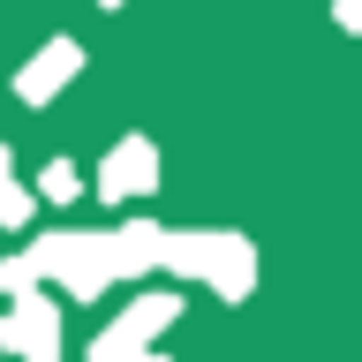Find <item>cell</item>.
<instances>
[{"instance_id":"15","label":"cell","mask_w":362,"mask_h":362,"mask_svg":"<svg viewBox=\"0 0 362 362\" xmlns=\"http://www.w3.org/2000/svg\"><path fill=\"white\" fill-rule=\"evenodd\" d=\"M98 8H129V0H98Z\"/></svg>"},{"instance_id":"4","label":"cell","mask_w":362,"mask_h":362,"mask_svg":"<svg viewBox=\"0 0 362 362\" xmlns=\"http://www.w3.org/2000/svg\"><path fill=\"white\" fill-rule=\"evenodd\" d=\"M76 68H83V45H76V38H45L38 53L16 68V98H23V106H53V98L76 83Z\"/></svg>"},{"instance_id":"1","label":"cell","mask_w":362,"mask_h":362,"mask_svg":"<svg viewBox=\"0 0 362 362\" xmlns=\"http://www.w3.org/2000/svg\"><path fill=\"white\" fill-rule=\"evenodd\" d=\"M158 264L181 272V279H204L219 302H249V294H257V249H249V234L181 226V234H166V257H158Z\"/></svg>"},{"instance_id":"14","label":"cell","mask_w":362,"mask_h":362,"mask_svg":"<svg viewBox=\"0 0 362 362\" xmlns=\"http://www.w3.org/2000/svg\"><path fill=\"white\" fill-rule=\"evenodd\" d=\"M136 362H166V355H151V347H144V355H136Z\"/></svg>"},{"instance_id":"8","label":"cell","mask_w":362,"mask_h":362,"mask_svg":"<svg viewBox=\"0 0 362 362\" xmlns=\"http://www.w3.org/2000/svg\"><path fill=\"white\" fill-rule=\"evenodd\" d=\"M30 211H38V189H23L16 174H0V234L30 226Z\"/></svg>"},{"instance_id":"3","label":"cell","mask_w":362,"mask_h":362,"mask_svg":"<svg viewBox=\"0 0 362 362\" xmlns=\"http://www.w3.org/2000/svg\"><path fill=\"white\" fill-rule=\"evenodd\" d=\"M0 355L61 362V310H53L38 287H30V294H8V310H0Z\"/></svg>"},{"instance_id":"7","label":"cell","mask_w":362,"mask_h":362,"mask_svg":"<svg viewBox=\"0 0 362 362\" xmlns=\"http://www.w3.org/2000/svg\"><path fill=\"white\" fill-rule=\"evenodd\" d=\"M174 317H181V294H136L129 310H121V332L151 347L158 332H174Z\"/></svg>"},{"instance_id":"10","label":"cell","mask_w":362,"mask_h":362,"mask_svg":"<svg viewBox=\"0 0 362 362\" xmlns=\"http://www.w3.org/2000/svg\"><path fill=\"white\" fill-rule=\"evenodd\" d=\"M136 355H144V339H129L121 325H106V332L90 339V355H83V362H136Z\"/></svg>"},{"instance_id":"5","label":"cell","mask_w":362,"mask_h":362,"mask_svg":"<svg viewBox=\"0 0 362 362\" xmlns=\"http://www.w3.org/2000/svg\"><path fill=\"white\" fill-rule=\"evenodd\" d=\"M158 189V144L151 136H121L106 151V166H98V197L121 204V197H151Z\"/></svg>"},{"instance_id":"12","label":"cell","mask_w":362,"mask_h":362,"mask_svg":"<svg viewBox=\"0 0 362 362\" xmlns=\"http://www.w3.org/2000/svg\"><path fill=\"white\" fill-rule=\"evenodd\" d=\"M332 23L339 30H362V0H332Z\"/></svg>"},{"instance_id":"9","label":"cell","mask_w":362,"mask_h":362,"mask_svg":"<svg viewBox=\"0 0 362 362\" xmlns=\"http://www.w3.org/2000/svg\"><path fill=\"white\" fill-rule=\"evenodd\" d=\"M76 197H83V174H76L68 158H53L38 174V204H76Z\"/></svg>"},{"instance_id":"6","label":"cell","mask_w":362,"mask_h":362,"mask_svg":"<svg viewBox=\"0 0 362 362\" xmlns=\"http://www.w3.org/2000/svg\"><path fill=\"white\" fill-rule=\"evenodd\" d=\"M113 249V279H144V272H158V257H166V226L158 219H121L106 234Z\"/></svg>"},{"instance_id":"13","label":"cell","mask_w":362,"mask_h":362,"mask_svg":"<svg viewBox=\"0 0 362 362\" xmlns=\"http://www.w3.org/2000/svg\"><path fill=\"white\" fill-rule=\"evenodd\" d=\"M0 174H16V151H8V136H0Z\"/></svg>"},{"instance_id":"2","label":"cell","mask_w":362,"mask_h":362,"mask_svg":"<svg viewBox=\"0 0 362 362\" xmlns=\"http://www.w3.org/2000/svg\"><path fill=\"white\" fill-rule=\"evenodd\" d=\"M30 264H38V279H61L76 302H98V294L113 287V249H106V234H83V226L38 234V242H30Z\"/></svg>"},{"instance_id":"11","label":"cell","mask_w":362,"mask_h":362,"mask_svg":"<svg viewBox=\"0 0 362 362\" xmlns=\"http://www.w3.org/2000/svg\"><path fill=\"white\" fill-rule=\"evenodd\" d=\"M38 287V264H30V249L23 257H0V294H30Z\"/></svg>"}]
</instances>
